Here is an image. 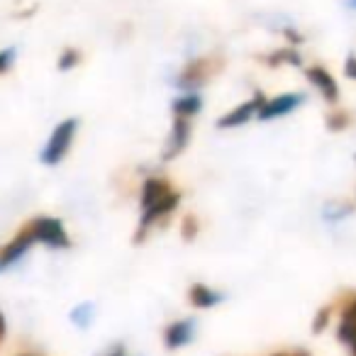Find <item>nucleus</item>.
Returning a JSON list of instances; mask_svg holds the SVG:
<instances>
[{
    "label": "nucleus",
    "instance_id": "obj_13",
    "mask_svg": "<svg viewBox=\"0 0 356 356\" xmlns=\"http://www.w3.org/2000/svg\"><path fill=\"white\" fill-rule=\"evenodd\" d=\"M337 339L349 349L351 356H356V322L349 317H339V330H337Z\"/></svg>",
    "mask_w": 356,
    "mask_h": 356
},
{
    "label": "nucleus",
    "instance_id": "obj_19",
    "mask_svg": "<svg viewBox=\"0 0 356 356\" xmlns=\"http://www.w3.org/2000/svg\"><path fill=\"white\" fill-rule=\"evenodd\" d=\"M330 320H332V307H322V310H317L315 320H312V332H315V334L325 332L327 325H330Z\"/></svg>",
    "mask_w": 356,
    "mask_h": 356
},
{
    "label": "nucleus",
    "instance_id": "obj_5",
    "mask_svg": "<svg viewBox=\"0 0 356 356\" xmlns=\"http://www.w3.org/2000/svg\"><path fill=\"white\" fill-rule=\"evenodd\" d=\"M191 129H193V118H181V115H173L171 134H168V144L161 152L163 161H173L176 156L186 152L191 142Z\"/></svg>",
    "mask_w": 356,
    "mask_h": 356
},
{
    "label": "nucleus",
    "instance_id": "obj_3",
    "mask_svg": "<svg viewBox=\"0 0 356 356\" xmlns=\"http://www.w3.org/2000/svg\"><path fill=\"white\" fill-rule=\"evenodd\" d=\"M76 132H79V120L76 118H66L51 129L49 139H47L44 149L40 154V161L44 166H56L66 159V154L71 152L74 147V139H76Z\"/></svg>",
    "mask_w": 356,
    "mask_h": 356
},
{
    "label": "nucleus",
    "instance_id": "obj_22",
    "mask_svg": "<svg viewBox=\"0 0 356 356\" xmlns=\"http://www.w3.org/2000/svg\"><path fill=\"white\" fill-rule=\"evenodd\" d=\"M283 37L291 40V44H302V35H298V32H293V30H283Z\"/></svg>",
    "mask_w": 356,
    "mask_h": 356
},
{
    "label": "nucleus",
    "instance_id": "obj_6",
    "mask_svg": "<svg viewBox=\"0 0 356 356\" xmlns=\"http://www.w3.org/2000/svg\"><path fill=\"white\" fill-rule=\"evenodd\" d=\"M264 100H266V95H264L261 90H257L252 98L244 100V103L237 105V108H232L227 115H222L215 124H218V129H234V127H239V124H247L252 118H257V113L261 110Z\"/></svg>",
    "mask_w": 356,
    "mask_h": 356
},
{
    "label": "nucleus",
    "instance_id": "obj_16",
    "mask_svg": "<svg viewBox=\"0 0 356 356\" xmlns=\"http://www.w3.org/2000/svg\"><path fill=\"white\" fill-rule=\"evenodd\" d=\"M79 64H81V51L76 49V47H66L59 54V59H56V69L59 71H71Z\"/></svg>",
    "mask_w": 356,
    "mask_h": 356
},
{
    "label": "nucleus",
    "instance_id": "obj_23",
    "mask_svg": "<svg viewBox=\"0 0 356 356\" xmlns=\"http://www.w3.org/2000/svg\"><path fill=\"white\" fill-rule=\"evenodd\" d=\"M103 356H127V349H124L122 344H115L113 349H110V351H105Z\"/></svg>",
    "mask_w": 356,
    "mask_h": 356
},
{
    "label": "nucleus",
    "instance_id": "obj_12",
    "mask_svg": "<svg viewBox=\"0 0 356 356\" xmlns=\"http://www.w3.org/2000/svg\"><path fill=\"white\" fill-rule=\"evenodd\" d=\"M264 64L271 66V69H278V66H286V64L288 66H300L302 59L293 47H286V49H276V51H271V54L264 56Z\"/></svg>",
    "mask_w": 356,
    "mask_h": 356
},
{
    "label": "nucleus",
    "instance_id": "obj_10",
    "mask_svg": "<svg viewBox=\"0 0 356 356\" xmlns=\"http://www.w3.org/2000/svg\"><path fill=\"white\" fill-rule=\"evenodd\" d=\"M188 300L195 310H208V307L218 305V302L222 300V296H220L218 291H213L210 286H205V283H193L188 291Z\"/></svg>",
    "mask_w": 356,
    "mask_h": 356
},
{
    "label": "nucleus",
    "instance_id": "obj_9",
    "mask_svg": "<svg viewBox=\"0 0 356 356\" xmlns=\"http://www.w3.org/2000/svg\"><path fill=\"white\" fill-rule=\"evenodd\" d=\"M193 339V320H176L163 330V344L168 349H181Z\"/></svg>",
    "mask_w": 356,
    "mask_h": 356
},
{
    "label": "nucleus",
    "instance_id": "obj_14",
    "mask_svg": "<svg viewBox=\"0 0 356 356\" xmlns=\"http://www.w3.org/2000/svg\"><path fill=\"white\" fill-rule=\"evenodd\" d=\"M71 322H74L79 330H86V327L93 322V305L90 302H81L79 307L71 310Z\"/></svg>",
    "mask_w": 356,
    "mask_h": 356
},
{
    "label": "nucleus",
    "instance_id": "obj_4",
    "mask_svg": "<svg viewBox=\"0 0 356 356\" xmlns=\"http://www.w3.org/2000/svg\"><path fill=\"white\" fill-rule=\"evenodd\" d=\"M25 225L30 227V232L37 244H44V247H49V249H69L71 247V237L59 218L37 215V218H32L30 222H25Z\"/></svg>",
    "mask_w": 356,
    "mask_h": 356
},
{
    "label": "nucleus",
    "instance_id": "obj_26",
    "mask_svg": "<svg viewBox=\"0 0 356 356\" xmlns=\"http://www.w3.org/2000/svg\"><path fill=\"white\" fill-rule=\"evenodd\" d=\"M271 356H288V354H283V351H278V354H271Z\"/></svg>",
    "mask_w": 356,
    "mask_h": 356
},
{
    "label": "nucleus",
    "instance_id": "obj_17",
    "mask_svg": "<svg viewBox=\"0 0 356 356\" xmlns=\"http://www.w3.org/2000/svg\"><path fill=\"white\" fill-rule=\"evenodd\" d=\"M198 229H200L198 218H195V215H186L184 222H181V234H184L186 242H193V239L198 237Z\"/></svg>",
    "mask_w": 356,
    "mask_h": 356
},
{
    "label": "nucleus",
    "instance_id": "obj_25",
    "mask_svg": "<svg viewBox=\"0 0 356 356\" xmlns=\"http://www.w3.org/2000/svg\"><path fill=\"white\" fill-rule=\"evenodd\" d=\"M346 6H349V8H356V0H346Z\"/></svg>",
    "mask_w": 356,
    "mask_h": 356
},
{
    "label": "nucleus",
    "instance_id": "obj_8",
    "mask_svg": "<svg viewBox=\"0 0 356 356\" xmlns=\"http://www.w3.org/2000/svg\"><path fill=\"white\" fill-rule=\"evenodd\" d=\"M305 79L310 81L317 90H320L322 98H325L327 103L334 105L337 100H339V86H337L334 76H332L325 66L315 64V66H310V69H305Z\"/></svg>",
    "mask_w": 356,
    "mask_h": 356
},
{
    "label": "nucleus",
    "instance_id": "obj_11",
    "mask_svg": "<svg viewBox=\"0 0 356 356\" xmlns=\"http://www.w3.org/2000/svg\"><path fill=\"white\" fill-rule=\"evenodd\" d=\"M203 108V100L198 98L195 93H188V95H181V98L173 100L171 105V113L173 115H181V118H195Z\"/></svg>",
    "mask_w": 356,
    "mask_h": 356
},
{
    "label": "nucleus",
    "instance_id": "obj_7",
    "mask_svg": "<svg viewBox=\"0 0 356 356\" xmlns=\"http://www.w3.org/2000/svg\"><path fill=\"white\" fill-rule=\"evenodd\" d=\"M305 100L302 93H281L276 98H266L261 105V110L257 113V120H273V118H281V115H288L298 108V105Z\"/></svg>",
    "mask_w": 356,
    "mask_h": 356
},
{
    "label": "nucleus",
    "instance_id": "obj_24",
    "mask_svg": "<svg viewBox=\"0 0 356 356\" xmlns=\"http://www.w3.org/2000/svg\"><path fill=\"white\" fill-rule=\"evenodd\" d=\"M6 334H8V322H6V315L0 310V344L6 341Z\"/></svg>",
    "mask_w": 356,
    "mask_h": 356
},
{
    "label": "nucleus",
    "instance_id": "obj_1",
    "mask_svg": "<svg viewBox=\"0 0 356 356\" xmlns=\"http://www.w3.org/2000/svg\"><path fill=\"white\" fill-rule=\"evenodd\" d=\"M178 200H181V193L173 188L168 178L149 176L142 186V213H139V225L134 232V244H142L149 229L178 208Z\"/></svg>",
    "mask_w": 356,
    "mask_h": 356
},
{
    "label": "nucleus",
    "instance_id": "obj_20",
    "mask_svg": "<svg viewBox=\"0 0 356 356\" xmlns=\"http://www.w3.org/2000/svg\"><path fill=\"white\" fill-rule=\"evenodd\" d=\"M339 317H349V320L356 322V298H351V300H346V305L341 307V315Z\"/></svg>",
    "mask_w": 356,
    "mask_h": 356
},
{
    "label": "nucleus",
    "instance_id": "obj_21",
    "mask_svg": "<svg viewBox=\"0 0 356 356\" xmlns=\"http://www.w3.org/2000/svg\"><path fill=\"white\" fill-rule=\"evenodd\" d=\"M344 76H349V79H354L356 81V56L351 54L349 59H346V64H344Z\"/></svg>",
    "mask_w": 356,
    "mask_h": 356
},
{
    "label": "nucleus",
    "instance_id": "obj_27",
    "mask_svg": "<svg viewBox=\"0 0 356 356\" xmlns=\"http://www.w3.org/2000/svg\"><path fill=\"white\" fill-rule=\"evenodd\" d=\"M22 356H35V354H22Z\"/></svg>",
    "mask_w": 356,
    "mask_h": 356
},
{
    "label": "nucleus",
    "instance_id": "obj_15",
    "mask_svg": "<svg viewBox=\"0 0 356 356\" xmlns=\"http://www.w3.org/2000/svg\"><path fill=\"white\" fill-rule=\"evenodd\" d=\"M349 124H351V115L346 113V110L339 108L327 115V129H330V132H344Z\"/></svg>",
    "mask_w": 356,
    "mask_h": 356
},
{
    "label": "nucleus",
    "instance_id": "obj_18",
    "mask_svg": "<svg viewBox=\"0 0 356 356\" xmlns=\"http://www.w3.org/2000/svg\"><path fill=\"white\" fill-rule=\"evenodd\" d=\"M15 59H17V49H15V47H6V49H0V76L8 74V71L13 69Z\"/></svg>",
    "mask_w": 356,
    "mask_h": 356
},
{
    "label": "nucleus",
    "instance_id": "obj_2",
    "mask_svg": "<svg viewBox=\"0 0 356 356\" xmlns=\"http://www.w3.org/2000/svg\"><path fill=\"white\" fill-rule=\"evenodd\" d=\"M222 69H225V56H220V54L195 56L188 64H184L176 83L184 90H195V88H200V86L210 83Z\"/></svg>",
    "mask_w": 356,
    "mask_h": 356
}]
</instances>
